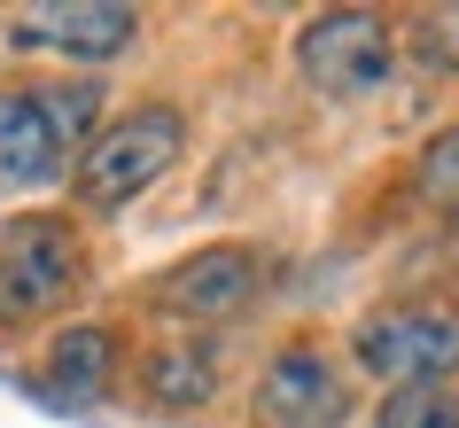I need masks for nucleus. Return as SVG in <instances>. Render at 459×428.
<instances>
[{
	"label": "nucleus",
	"mask_w": 459,
	"mask_h": 428,
	"mask_svg": "<svg viewBox=\"0 0 459 428\" xmlns=\"http://www.w3.org/2000/svg\"><path fill=\"white\" fill-rule=\"evenodd\" d=\"M179 148H187V118L171 101H141V109L109 118L86 141V156H78V203L86 211H117L133 195H148L179 164Z\"/></svg>",
	"instance_id": "nucleus-1"
},
{
	"label": "nucleus",
	"mask_w": 459,
	"mask_h": 428,
	"mask_svg": "<svg viewBox=\"0 0 459 428\" xmlns=\"http://www.w3.org/2000/svg\"><path fill=\"white\" fill-rule=\"evenodd\" d=\"M86 281V241L63 211H16L0 226V319H39Z\"/></svg>",
	"instance_id": "nucleus-2"
},
{
	"label": "nucleus",
	"mask_w": 459,
	"mask_h": 428,
	"mask_svg": "<svg viewBox=\"0 0 459 428\" xmlns=\"http://www.w3.org/2000/svg\"><path fill=\"white\" fill-rule=\"evenodd\" d=\"M296 71L319 94H382L397 78V31L382 8H327L296 31Z\"/></svg>",
	"instance_id": "nucleus-3"
},
{
	"label": "nucleus",
	"mask_w": 459,
	"mask_h": 428,
	"mask_svg": "<svg viewBox=\"0 0 459 428\" xmlns=\"http://www.w3.org/2000/svg\"><path fill=\"white\" fill-rule=\"evenodd\" d=\"M351 351L374 381L389 389H420V381L459 374V311L452 304H389L366 311L351 328Z\"/></svg>",
	"instance_id": "nucleus-4"
},
{
	"label": "nucleus",
	"mask_w": 459,
	"mask_h": 428,
	"mask_svg": "<svg viewBox=\"0 0 459 428\" xmlns=\"http://www.w3.org/2000/svg\"><path fill=\"white\" fill-rule=\"evenodd\" d=\"M94 109L101 94L78 86H24L0 101V171L8 179H48L78 141H94Z\"/></svg>",
	"instance_id": "nucleus-5"
},
{
	"label": "nucleus",
	"mask_w": 459,
	"mask_h": 428,
	"mask_svg": "<svg viewBox=\"0 0 459 428\" xmlns=\"http://www.w3.org/2000/svg\"><path fill=\"white\" fill-rule=\"evenodd\" d=\"M351 381L327 343H281L257 374V428H342Z\"/></svg>",
	"instance_id": "nucleus-6"
},
{
	"label": "nucleus",
	"mask_w": 459,
	"mask_h": 428,
	"mask_svg": "<svg viewBox=\"0 0 459 428\" xmlns=\"http://www.w3.org/2000/svg\"><path fill=\"white\" fill-rule=\"evenodd\" d=\"M257 288H265V258L249 241H211V249L179 258L156 281V311L195 319V328H218V319H242L257 304Z\"/></svg>",
	"instance_id": "nucleus-7"
},
{
	"label": "nucleus",
	"mask_w": 459,
	"mask_h": 428,
	"mask_svg": "<svg viewBox=\"0 0 459 428\" xmlns=\"http://www.w3.org/2000/svg\"><path fill=\"white\" fill-rule=\"evenodd\" d=\"M133 8L125 0H31L16 8V48H48L63 63H109V55L133 48Z\"/></svg>",
	"instance_id": "nucleus-8"
},
{
	"label": "nucleus",
	"mask_w": 459,
	"mask_h": 428,
	"mask_svg": "<svg viewBox=\"0 0 459 428\" xmlns=\"http://www.w3.org/2000/svg\"><path fill=\"white\" fill-rule=\"evenodd\" d=\"M39 381H48L55 397H101V389L117 381V335L94 328V319L63 328L48 343V358H39Z\"/></svg>",
	"instance_id": "nucleus-9"
},
{
	"label": "nucleus",
	"mask_w": 459,
	"mask_h": 428,
	"mask_svg": "<svg viewBox=\"0 0 459 428\" xmlns=\"http://www.w3.org/2000/svg\"><path fill=\"white\" fill-rule=\"evenodd\" d=\"M141 389L171 413H187V405H211L218 397V358L195 351V343H156L141 358Z\"/></svg>",
	"instance_id": "nucleus-10"
},
{
	"label": "nucleus",
	"mask_w": 459,
	"mask_h": 428,
	"mask_svg": "<svg viewBox=\"0 0 459 428\" xmlns=\"http://www.w3.org/2000/svg\"><path fill=\"white\" fill-rule=\"evenodd\" d=\"M412 188H420L429 211H452L459 218V125H444V133L412 156Z\"/></svg>",
	"instance_id": "nucleus-11"
},
{
	"label": "nucleus",
	"mask_w": 459,
	"mask_h": 428,
	"mask_svg": "<svg viewBox=\"0 0 459 428\" xmlns=\"http://www.w3.org/2000/svg\"><path fill=\"white\" fill-rule=\"evenodd\" d=\"M382 428H459V389L452 381H420V389H389Z\"/></svg>",
	"instance_id": "nucleus-12"
}]
</instances>
